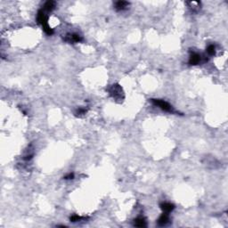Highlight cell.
Returning <instances> with one entry per match:
<instances>
[{
    "instance_id": "14",
    "label": "cell",
    "mask_w": 228,
    "mask_h": 228,
    "mask_svg": "<svg viewBox=\"0 0 228 228\" xmlns=\"http://www.w3.org/2000/svg\"><path fill=\"white\" fill-rule=\"evenodd\" d=\"M73 178H74V174L73 173H70V174H68L67 176H64V179H66V180H70V179H73Z\"/></svg>"
},
{
    "instance_id": "6",
    "label": "cell",
    "mask_w": 228,
    "mask_h": 228,
    "mask_svg": "<svg viewBox=\"0 0 228 228\" xmlns=\"http://www.w3.org/2000/svg\"><path fill=\"white\" fill-rule=\"evenodd\" d=\"M170 221V218H169V215L167 213H163L158 219V225L160 226H166Z\"/></svg>"
},
{
    "instance_id": "1",
    "label": "cell",
    "mask_w": 228,
    "mask_h": 228,
    "mask_svg": "<svg viewBox=\"0 0 228 228\" xmlns=\"http://www.w3.org/2000/svg\"><path fill=\"white\" fill-rule=\"evenodd\" d=\"M37 20H38V22L42 25L44 31L47 35H52L54 33V30L50 28V26L48 25V22H47L48 18H47V16H46V13L43 9L38 11V15H37Z\"/></svg>"
},
{
    "instance_id": "5",
    "label": "cell",
    "mask_w": 228,
    "mask_h": 228,
    "mask_svg": "<svg viewBox=\"0 0 228 228\" xmlns=\"http://www.w3.org/2000/svg\"><path fill=\"white\" fill-rule=\"evenodd\" d=\"M200 60H201V56L198 53H193L189 59V63L191 65H197L200 63Z\"/></svg>"
},
{
    "instance_id": "8",
    "label": "cell",
    "mask_w": 228,
    "mask_h": 228,
    "mask_svg": "<svg viewBox=\"0 0 228 228\" xmlns=\"http://www.w3.org/2000/svg\"><path fill=\"white\" fill-rule=\"evenodd\" d=\"M120 93H122V89H121V87L119 86L118 85H113L112 86V90H111V94L115 97V98H117V95L118 94V96L120 97L121 96V94Z\"/></svg>"
},
{
    "instance_id": "3",
    "label": "cell",
    "mask_w": 228,
    "mask_h": 228,
    "mask_svg": "<svg viewBox=\"0 0 228 228\" xmlns=\"http://www.w3.org/2000/svg\"><path fill=\"white\" fill-rule=\"evenodd\" d=\"M64 40L68 43H79V42L82 41V37L79 34L72 33V34L66 35Z\"/></svg>"
},
{
    "instance_id": "7",
    "label": "cell",
    "mask_w": 228,
    "mask_h": 228,
    "mask_svg": "<svg viewBox=\"0 0 228 228\" xmlns=\"http://www.w3.org/2000/svg\"><path fill=\"white\" fill-rule=\"evenodd\" d=\"M129 5V3L127 1H118L115 4V9L117 11H123L127 9V7Z\"/></svg>"
},
{
    "instance_id": "4",
    "label": "cell",
    "mask_w": 228,
    "mask_h": 228,
    "mask_svg": "<svg viewBox=\"0 0 228 228\" xmlns=\"http://www.w3.org/2000/svg\"><path fill=\"white\" fill-rule=\"evenodd\" d=\"M160 207L162 209L163 213H167V214L170 213L171 211H173L175 209V205L170 202H162L160 205Z\"/></svg>"
},
{
    "instance_id": "13",
    "label": "cell",
    "mask_w": 228,
    "mask_h": 228,
    "mask_svg": "<svg viewBox=\"0 0 228 228\" xmlns=\"http://www.w3.org/2000/svg\"><path fill=\"white\" fill-rule=\"evenodd\" d=\"M86 112H87V110L85 109V108H80V109L77 111L76 114H77V115H84V114L86 113Z\"/></svg>"
},
{
    "instance_id": "11",
    "label": "cell",
    "mask_w": 228,
    "mask_h": 228,
    "mask_svg": "<svg viewBox=\"0 0 228 228\" xmlns=\"http://www.w3.org/2000/svg\"><path fill=\"white\" fill-rule=\"evenodd\" d=\"M207 53L209 56H215L216 55V46L214 45H209L207 47Z\"/></svg>"
},
{
    "instance_id": "12",
    "label": "cell",
    "mask_w": 228,
    "mask_h": 228,
    "mask_svg": "<svg viewBox=\"0 0 228 228\" xmlns=\"http://www.w3.org/2000/svg\"><path fill=\"white\" fill-rule=\"evenodd\" d=\"M82 219V218L81 217H80V216H78V215H73L72 217H70V220L71 221V222H73V223H75V222H79V221H80Z\"/></svg>"
},
{
    "instance_id": "9",
    "label": "cell",
    "mask_w": 228,
    "mask_h": 228,
    "mask_svg": "<svg viewBox=\"0 0 228 228\" xmlns=\"http://www.w3.org/2000/svg\"><path fill=\"white\" fill-rule=\"evenodd\" d=\"M56 3L55 1H47V2H46V4L44 5L43 10L46 11V12H52L56 8Z\"/></svg>"
},
{
    "instance_id": "2",
    "label": "cell",
    "mask_w": 228,
    "mask_h": 228,
    "mask_svg": "<svg viewBox=\"0 0 228 228\" xmlns=\"http://www.w3.org/2000/svg\"><path fill=\"white\" fill-rule=\"evenodd\" d=\"M151 102L152 103L153 105L158 106L162 111H165V112H171V113L175 112L173 107L171 106L170 104L169 103L163 101V100H160V99H151Z\"/></svg>"
},
{
    "instance_id": "10",
    "label": "cell",
    "mask_w": 228,
    "mask_h": 228,
    "mask_svg": "<svg viewBox=\"0 0 228 228\" xmlns=\"http://www.w3.org/2000/svg\"><path fill=\"white\" fill-rule=\"evenodd\" d=\"M134 226L136 227H145L147 224L143 218H137L134 220Z\"/></svg>"
}]
</instances>
